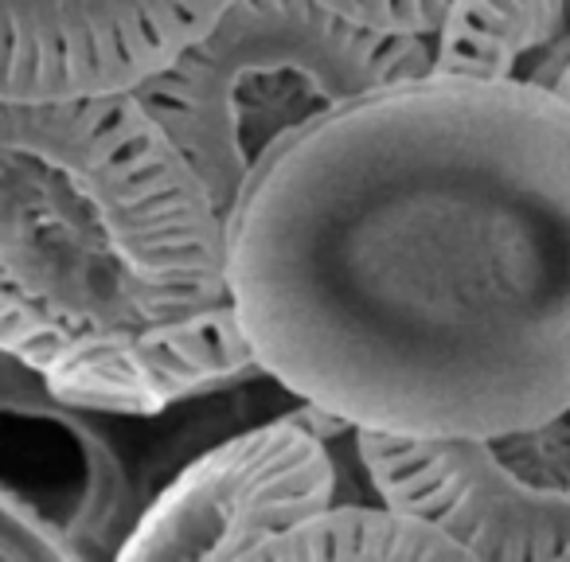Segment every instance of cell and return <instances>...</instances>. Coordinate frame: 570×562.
I'll use <instances>...</instances> for the list:
<instances>
[{"label": "cell", "mask_w": 570, "mask_h": 562, "mask_svg": "<svg viewBox=\"0 0 570 562\" xmlns=\"http://www.w3.org/2000/svg\"><path fill=\"white\" fill-rule=\"evenodd\" d=\"M230 294L258 375L352 434L570 411V102L430 71L333 114L230 219Z\"/></svg>", "instance_id": "obj_1"}, {"label": "cell", "mask_w": 570, "mask_h": 562, "mask_svg": "<svg viewBox=\"0 0 570 562\" xmlns=\"http://www.w3.org/2000/svg\"><path fill=\"white\" fill-rule=\"evenodd\" d=\"M0 356L121 418L258 375L230 227L137 90L0 98Z\"/></svg>", "instance_id": "obj_2"}, {"label": "cell", "mask_w": 570, "mask_h": 562, "mask_svg": "<svg viewBox=\"0 0 570 562\" xmlns=\"http://www.w3.org/2000/svg\"><path fill=\"white\" fill-rule=\"evenodd\" d=\"M438 71L426 40L387 36L317 0H227L137 98L235 219L277 152L391 82Z\"/></svg>", "instance_id": "obj_3"}, {"label": "cell", "mask_w": 570, "mask_h": 562, "mask_svg": "<svg viewBox=\"0 0 570 562\" xmlns=\"http://www.w3.org/2000/svg\"><path fill=\"white\" fill-rule=\"evenodd\" d=\"M375 496L438 523L489 562H547L570 546V411L489 437L356 430Z\"/></svg>", "instance_id": "obj_4"}, {"label": "cell", "mask_w": 570, "mask_h": 562, "mask_svg": "<svg viewBox=\"0 0 570 562\" xmlns=\"http://www.w3.org/2000/svg\"><path fill=\"white\" fill-rule=\"evenodd\" d=\"M333 426L302 403L212 445L137 512L118 559L258 562L277 535L336 500L341 476L325 437Z\"/></svg>", "instance_id": "obj_5"}, {"label": "cell", "mask_w": 570, "mask_h": 562, "mask_svg": "<svg viewBox=\"0 0 570 562\" xmlns=\"http://www.w3.org/2000/svg\"><path fill=\"white\" fill-rule=\"evenodd\" d=\"M87 414L32 375H0V562L110 551L106 535L121 528L126 476Z\"/></svg>", "instance_id": "obj_6"}, {"label": "cell", "mask_w": 570, "mask_h": 562, "mask_svg": "<svg viewBox=\"0 0 570 562\" xmlns=\"http://www.w3.org/2000/svg\"><path fill=\"white\" fill-rule=\"evenodd\" d=\"M227 0H0V98L141 90Z\"/></svg>", "instance_id": "obj_7"}, {"label": "cell", "mask_w": 570, "mask_h": 562, "mask_svg": "<svg viewBox=\"0 0 570 562\" xmlns=\"http://www.w3.org/2000/svg\"><path fill=\"white\" fill-rule=\"evenodd\" d=\"M387 36L426 40L438 71L512 75L567 32V0H317Z\"/></svg>", "instance_id": "obj_8"}, {"label": "cell", "mask_w": 570, "mask_h": 562, "mask_svg": "<svg viewBox=\"0 0 570 562\" xmlns=\"http://www.w3.org/2000/svg\"><path fill=\"white\" fill-rule=\"evenodd\" d=\"M465 562L469 551L438 523L380 504H328L277 535L258 562Z\"/></svg>", "instance_id": "obj_9"}, {"label": "cell", "mask_w": 570, "mask_h": 562, "mask_svg": "<svg viewBox=\"0 0 570 562\" xmlns=\"http://www.w3.org/2000/svg\"><path fill=\"white\" fill-rule=\"evenodd\" d=\"M539 59H543V63H531L528 75L547 82V87H554L570 102V32H562Z\"/></svg>", "instance_id": "obj_10"}, {"label": "cell", "mask_w": 570, "mask_h": 562, "mask_svg": "<svg viewBox=\"0 0 570 562\" xmlns=\"http://www.w3.org/2000/svg\"><path fill=\"white\" fill-rule=\"evenodd\" d=\"M17 372H20V367H12V364H9V359L0 356V375H17Z\"/></svg>", "instance_id": "obj_11"}, {"label": "cell", "mask_w": 570, "mask_h": 562, "mask_svg": "<svg viewBox=\"0 0 570 562\" xmlns=\"http://www.w3.org/2000/svg\"><path fill=\"white\" fill-rule=\"evenodd\" d=\"M562 559H567V562H570V546H567V554H562Z\"/></svg>", "instance_id": "obj_12"}]
</instances>
